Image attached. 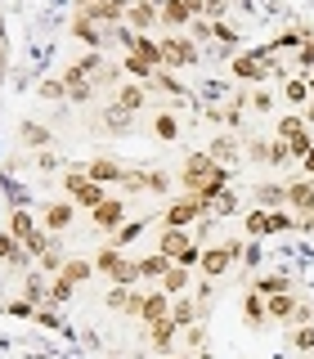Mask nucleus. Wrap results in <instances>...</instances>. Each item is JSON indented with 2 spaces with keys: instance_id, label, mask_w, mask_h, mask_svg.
<instances>
[{
  "instance_id": "1",
  "label": "nucleus",
  "mask_w": 314,
  "mask_h": 359,
  "mask_svg": "<svg viewBox=\"0 0 314 359\" xmlns=\"http://www.w3.org/2000/svg\"><path fill=\"white\" fill-rule=\"evenodd\" d=\"M157 252H162L171 265H184V269L202 261V247L189 238V229H162V243H157Z\"/></svg>"
},
{
  "instance_id": "2",
  "label": "nucleus",
  "mask_w": 314,
  "mask_h": 359,
  "mask_svg": "<svg viewBox=\"0 0 314 359\" xmlns=\"http://www.w3.org/2000/svg\"><path fill=\"white\" fill-rule=\"evenodd\" d=\"M238 256H243V243L229 238V243H220V247H207L198 265H202V274H207V278H224V274L233 269V261H238Z\"/></svg>"
},
{
  "instance_id": "3",
  "label": "nucleus",
  "mask_w": 314,
  "mask_h": 359,
  "mask_svg": "<svg viewBox=\"0 0 314 359\" xmlns=\"http://www.w3.org/2000/svg\"><path fill=\"white\" fill-rule=\"evenodd\" d=\"M207 202H202V198H175L171 202V207H166L162 211V220H166V229H189V224H193V220H202V216H207Z\"/></svg>"
},
{
  "instance_id": "4",
  "label": "nucleus",
  "mask_w": 314,
  "mask_h": 359,
  "mask_svg": "<svg viewBox=\"0 0 314 359\" xmlns=\"http://www.w3.org/2000/svg\"><path fill=\"white\" fill-rule=\"evenodd\" d=\"M278 140L292 149V162H301V157L314 149V140H310V130H306V117H296V112L278 121Z\"/></svg>"
},
{
  "instance_id": "5",
  "label": "nucleus",
  "mask_w": 314,
  "mask_h": 359,
  "mask_svg": "<svg viewBox=\"0 0 314 359\" xmlns=\"http://www.w3.org/2000/svg\"><path fill=\"white\" fill-rule=\"evenodd\" d=\"M198 63V41L193 36H166L162 41V67H184Z\"/></svg>"
},
{
  "instance_id": "6",
  "label": "nucleus",
  "mask_w": 314,
  "mask_h": 359,
  "mask_svg": "<svg viewBox=\"0 0 314 359\" xmlns=\"http://www.w3.org/2000/svg\"><path fill=\"white\" fill-rule=\"evenodd\" d=\"M90 220H95V229L117 233L121 224H126V202H121V198H104L95 211H90Z\"/></svg>"
},
{
  "instance_id": "7",
  "label": "nucleus",
  "mask_w": 314,
  "mask_h": 359,
  "mask_svg": "<svg viewBox=\"0 0 314 359\" xmlns=\"http://www.w3.org/2000/svg\"><path fill=\"white\" fill-rule=\"evenodd\" d=\"M72 36L86 45V50H99V45H104L112 32H108V22H99V18H90V14H76L72 18Z\"/></svg>"
},
{
  "instance_id": "8",
  "label": "nucleus",
  "mask_w": 314,
  "mask_h": 359,
  "mask_svg": "<svg viewBox=\"0 0 314 359\" xmlns=\"http://www.w3.org/2000/svg\"><path fill=\"white\" fill-rule=\"evenodd\" d=\"M233 76H238V81H265V54L261 50H243V54H233Z\"/></svg>"
},
{
  "instance_id": "9",
  "label": "nucleus",
  "mask_w": 314,
  "mask_h": 359,
  "mask_svg": "<svg viewBox=\"0 0 314 359\" xmlns=\"http://www.w3.org/2000/svg\"><path fill=\"white\" fill-rule=\"evenodd\" d=\"M153 22H162V5H153V0H130V9H126V27L149 32Z\"/></svg>"
},
{
  "instance_id": "10",
  "label": "nucleus",
  "mask_w": 314,
  "mask_h": 359,
  "mask_svg": "<svg viewBox=\"0 0 314 359\" xmlns=\"http://www.w3.org/2000/svg\"><path fill=\"white\" fill-rule=\"evenodd\" d=\"M72 220H76V202H72V198H67V202H50V207H45V216H41V229L63 233Z\"/></svg>"
},
{
  "instance_id": "11",
  "label": "nucleus",
  "mask_w": 314,
  "mask_h": 359,
  "mask_svg": "<svg viewBox=\"0 0 314 359\" xmlns=\"http://www.w3.org/2000/svg\"><path fill=\"white\" fill-rule=\"evenodd\" d=\"M90 180H99V184H121V175H126V166L112 162V157H95V162H86Z\"/></svg>"
},
{
  "instance_id": "12",
  "label": "nucleus",
  "mask_w": 314,
  "mask_h": 359,
  "mask_svg": "<svg viewBox=\"0 0 314 359\" xmlns=\"http://www.w3.org/2000/svg\"><path fill=\"white\" fill-rule=\"evenodd\" d=\"M117 104L126 112H139L149 104V81H130V86H117Z\"/></svg>"
},
{
  "instance_id": "13",
  "label": "nucleus",
  "mask_w": 314,
  "mask_h": 359,
  "mask_svg": "<svg viewBox=\"0 0 314 359\" xmlns=\"http://www.w3.org/2000/svg\"><path fill=\"white\" fill-rule=\"evenodd\" d=\"M63 81H67V99H72V104H86V99H95V81H90V76H81L76 67H67Z\"/></svg>"
},
{
  "instance_id": "14",
  "label": "nucleus",
  "mask_w": 314,
  "mask_h": 359,
  "mask_svg": "<svg viewBox=\"0 0 314 359\" xmlns=\"http://www.w3.org/2000/svg\"><path fill=\"white\" fill-rule=\"evenodd\" d=\"M166 314H171V292H149V297H144V310H139V319L144 323H153V319H166Z\"/></svg>"
},
{
  "instance_id": "15",
  "label": "nucleus",
  "mask_w": 314,
  "mask_h": 359,
  "mask_svg": "<svg viewBox=\"0 0 314 359\" xmlns=\"http://www.w3.org/2000/svg\"><path fill=\"white\" fill-rule=\"evenodd\" d=\"M175 332H179V323L171 319V314H166V319H153V323H149V341L157 346V351H171Z\"/></svg>"
},
{
  "instance_id": "16",
  "label": "nucleus",
  "mask_w": 314,
  "mask_h": 359,
  "mask_svg": "<svg viewBox=\"0 0 314 359\" xmlns=\"http://www.w3.org/2000/svg\"><path fill=\"white\" fill-rule=\"evenodd\" d=\"M287 207L314 211V180H296V184H287Z\"/></svg>"
},
{
  "instance_id": "17",
  "label": "nucleus",
  "mask_w": 314,
  "mask_h": 359,
  "mask_svg": "<svg viewBox=\"0 0 314 359\" xmlns=\"http://www.w3.org/2000/svg\"><path fill=\"white\" fill-rule=\"evenodd\" d=\"M9 233H14V238H22L27 243L32 233H36V216H32L27 207H18V211H9Z\"/></svg>"
},
{
  "instance_id": "18",
  "label": "nucleus",
  "mask_w": 314,
  "mask_h": 359,
  "mask_svg": "<svg viewBox=\"0 0 314 359\" xmlns=\"http://www.w3.org/2000/svg\"><path fill=\"white\" fill-rule=\"evenodd\" d=\"M283 99H287L292 108H296V104H310V81H306V72H292V76H287Z\"/></svg>"
},
{
  "instance_id": "19",
  "label": "nucleus",
  "mask_w": 314,
  "mask_h": 359,
  "mask_svg": "<svg viewBox=\"0 0 314 359\" xmlns=\"http://www.w3.org/2000/svg\"><path fill=\"white\" fill-rule=\"evenodd\" d=\"M211 157H216V162L224 166V162H238V157H247L243 149H238V140H233V135H220V140L216 144H211V149H207Z\"/></svg>"
},
{
  "instance_id": "20",
  "label": "nucleus",
  "mask_w": 314,
  "mask_h": 359,
  "mask_svg": "<svg viewBox=\"0 0 314 359\" xmlns=\"http://www.w3.org/2000/svg\"><path fill=\"white\" fill-rule=\"evenodd\" d=\"M171 319L179 323V332H184L189 323H198V301L189 297V292H184V297H175V306H171Z\"/></svg>"
},
{
  "instance_id": "21",
  "label": "nucleus",
  "mask_w": 314,
  "mask_h": 359,
  "mask_svg": "<svg viewBox=\"0 0 314 359\" xmlns=\"http://www.w3.org/2000/svg\"><path fill=\"white\" fill-rule=\"evenodd\" d=\"M162 22H166V27H189L193 14L184 9V0H162Z\"/></svg>"
},
{
  "instance_id": "22",
  "label": "nucleus",
  "mask_w": 314,
  "mask_h": 359,
  "mask_svg": "<svg viewBox=\"0 0 314 359\" xmlns=\"http://www.w3.org/2000/svg\"><path fill=\"white\" fill-rule=\"evenodd\" d=\"M265 310H269V319H292V314H296V297H292V292L265 297Z\"/></svg>"
},
{
  "instance_id": "23",
  "label": "nucleus",
  "mask_w": 314,
  "mask_h": 359,
  "mask_svg": "<svg viewBox=\"0 0 314 359\" xmlns=\"http://www.w3.org/2000/svg\"><path fill=\"white\" fill-rule=\"evenodd\" d=\"M220 171V162L211 153H189L184 157V175H216Z\"/></svg>"
},
{
  "instance_id": "24",
  "label": "nucleus",
  "mask_w": 314,
  "mask_h": 359,
  "mask_svg": "<svg viewBox=\"0 0 314 359\" xmlns=\"http://www.w3.org/2000/svg\"><path fill=\"white\" fill-rule=\"evenodd\" d=\"M162 292H171V297H184V292H189V269H184V265H171V269L162 274Z\"/></svg>"
},
{
  "instance_id": "25",
  "label": "nucleus",
  "mask_w": 314,
  "mask_h": 359,
  "mask_svg": "<svg viewBox=\"0 0 314 359\" xmlns=\"http://www.w3.org/2000/svg\"><path fill=\"white\" fill-rule=\"evenodd\" d=\"M243 314H247V323H265V319H269V310H265V297H261L256 287L243 297Z\"/></svg>"
},
{
  "instance_id": "26",
  "label": "nucleus",
  "mask_w": 314,
  "mask_h": 359,
  "mask_svg": "<svg viewBox=\"0 0 314 359\" xmlns=\"http://www.w3.org/2000/svg\"><path fill=\"white\" fill-rule=\"evenodd\" d=\"M22 292H27V301H32V306H50V283H45L41 274H27Z\"/></svg>"
},
{
  "instance_id": "27",
  "label": "nucleus",
  "mask_w": 314,
  "mask_h": 359,
  "mask_svg": "<svg viewBox=\"0 0 314 359\" xmlns=\"http://www.w3.org/2000/svg\"><path fill=\"white\" fill-rule=\"evenodd\" d=\"M126 72L135 76V81H153V72H157V67H153L149 59H144V54H135V50H126Z\"/></svg>"
},
{
  "instance_id": "28",
  "label": "nucleus",
  "mask_w": 314,
  "mask_h": 359,
  "mask_svg": "<svg viewBox=\"0 0 314 359\" xmlns=\"http://www.w3.org/2000/svg\"><path fill=\"white\" fill-rule=\"evenodd\" d=\"M166 269H171V261H166L162 252H157V256H139V278H162Z\"/></svg>"
},
{
  "instance_id": "29",
  "label": "nucleus",
  "mask_w": 314,
  "mask_h": 359,
  "mask_svg": "<svg viewBox=\"0 0 314 359\" xmlns=\"http://www.w3.org/2000/svg\"><path fill=\"white\" fill-rule=\"evenodd\" d=\"M135 278H139V261H126V256H121L117 265H112V283H121V287H130Z\"/></svg>"
},
{
  "instance_id": "30",
  "label": "nucleus",
  "mask_w": 314,
  "mask_h": 359,
  "mask_svg": "<svg viewBox=\"0 0 314 359\" xmlns=\"http://www.w3.org/2000/svg\"><path fill=\"white\" fill-rule=\"evenodd\" d=\"M90 269H95V261H81V256H67V265H63V278H67V283H81V278H90Z\"/></svg>"
},
{
  "instance_id": "31",
  "label": "nucleus",
  "mask_w": 314,
  "mask_h": 359,
  "mask_svg": "<svg viewBox=\"0 0 314 359\" xmlns=\"http://www.w3.org/2000/svg\"><path fill=\"white\" fill-rule=\"evenodd\" d=\"M243 229L252 233V238H261V233H269V211L265 207H256V211H247V220H243Z\"/></svg>"
},
{
  "instance_id": "32",
  "label": "nucleus",
  "mask_w": 314,
  "mask_h": 359,
  "mask_svg": "<svg viewBox=\"0 0 314 359\" xmlns=\"http://www.w3.org/2000/svg\"><path fill=\"white\" fill-rule=\"evenodd\" d=\"M36 261H41V269H50V274H63L67 256H63V247H59V243H50V252H41Z\"/></svg>"
},
{
  "instance_id": "33",
  "label": "nucleus",
  "mask_w": 314,
  "mask_h": 359,
  "mask_svg": "<svg viewBox=\"0 0 314 359\" xmlns=\"http://www.w3.org/2000/svg\"><path fill=\"white\" fill-rule=\"evenodd\" d=\"M256 292H261V297H278V292H292V278H283V274L256 278Z\"/></svg>"
},
{
  "instance_id": "34",
  "label": "nucleus",
  "mask_w": 314,
  "mask_h": 359,
  "mask_svg": "<svg viewBox=\"0 0 314 359\" xmlns=\"http://www.w3.org/2000/svg\"><path fill=\"white\" fill-rule=\"evenodd\" d=\"M256 202L269 211V207H278V202H287V189L283 184H261V189H256Z\"/></svg>"
},
{
  "instance_id": "35",
  "label": "nucleus",
  "mask_w": 314,
  "mask_h": 359,
  "mask_svg": "<svg viewBox=\"0 0 314 359\" xmlns=\"http://www.w3.org/2000/svg\"><path fill=\"white\" fill-rule=\"evenodd\" d=\"M18 135L32 144V149H45V144H50V130H45V126H36V121H22V126H18Z\"/></svg>"
},
{
  "instance_id": "36",
  "label": "nucleus",
  "mask_w": 314,
  "mask_h": 359,
  "mask_svg": "<svg viewBox=\"0 0 314 359\" xmlns=\"http://www.w3.org/2000/svg\"><path fill=\"white\" fill-rule=\"evenodd\" d=\"M292 346H296L301 355H310L314 351V323H296V328H292Z\"/></svg>"
},
{
  "instance_id": "37",
  "label": "nucleus",
  "mask_w": 314,
  "mask_h": 359,
  "mask_svg": "<svg viewBox=\"0 0 314 359\" xmlns=\"http://www.w3.org/2000/svg\"><path fill=\"white\" fill-rule=\"evenodd\" d=\"M72 287H76V283H67L63 274H54V283H50V306H67V301H72Z\"/></svg>"
},
{
  "instance_id": "38",
  "label": "nucleus",
  "mask_w": 314,
  "mask_h": 359,
  "mask_svg": "<svg viewBox=\"0 0 314 359\" xmlns=\"http://www.w3.org/2000/svg\"><path fill=\"white\" fill-rule=\"evenodd\" d=\"M130 117H135V112H126L121 104H112V112H104V130H126Z\"/></svg>"
},
{
  "instance_id": "39",
  "label": "nucleus",
  "mask_w": 314,
  "mask_h": 359,
  "mask_svg": "<svg viewBox=\"0 0 314 359\" xmlns=\"http://www.w3.org/2000/svg\"><path fill=\"white\" fill-rule=\"evenodd\" d=\"M117 261H121V247H117V243H108L104 252L95 256V269H99V274H112V265H117Z\"/></svg>"
},
{
  "instance_id": "40",
  "label": "nucleus",
  "mask_w": 314,
  "mask_h": 359,
  "mask_svg": "<svg viewBox=\"0 0 314 359\" xmlns=\"http://www.w3.org/2000/svg\"><path fill=\"white\" fill-rule=\"evenodd\" d=\"M153 130L162 135V140H175L179 135V121H175V112H157V121H153Z\"/></svg>"
},
{
  "instance_id": "41",
  "label": "nucleus",
  "mask_w": 314,
  "mask_h": 359,
  "mask_svg": "<svg viewBox=\"0 0 314 359\" xmlns=\"http://www.w3.org/2000/svg\"><path fill=\"white\" fill-rule=\"evenodd\" d=\"M139 233H144V220H126L117 233H112V243H117V247H126V243H135V238H139Z\"/></svg>"
},
{
  "instance_id": "42",
  "label": "nucleus",
  "mask_w": 314,
  "mask_h": 359,
  "mask_svg": "<svg viewBox=\"0 0 314 359\" xmlns=\"http://www.w3.org/2000/svg\"><path fill=\"white\" fill-rule=\"evenodd\" d=\"M41 99H67V81H59V76H50V81H41Z\"/></svg>"
},
{
  "instance_id": "43",
  "label": "nucleus",
  "mask_w": 314,
  "mask_h": 359,
  "mask_svg": "<svg viewBox=\"0 0 314 359\" xmlns=\"http://www.w3.org/2000/svg\"><path fill=\"white\" fill-rule=\"evenodd\" d=\"M130 297H135V292H130V287H121V283H112V292H108V310H126V306H130Z\"/></svg>"
},
{
  "instance_id": "44",
  "label": "nucleus",
  "mask_w": 314,
  "mask_h": 359,
  "mask_svg": "<svg viewBox=\"0 0 314 359\" xmlns=\"http://www.w3.org/2000/svg\"><path fill=\"white\" fill-rule=\"evenodd\" d=\"M121 189H126V194H139V189H149V171H126V175H121Z\"/></svg>"
},
{
  "instance_id": "45",
  "label": "nucleus",
  "mask_w": 314,
  "mask_h": 359,
  "mask_svg": "<svg viewBox=\"0 0 314 359\" xmlns=\"http://www.w3.org/2000/svg\"><path fill=\"white\" fill-rule=\"evenodd\" d=\"M233 207H238V198H233V194H229V189H224V194H220L216 202H211V211H207V216H229V211H233Z\"/></svg>"
},
{
  "instance_id": "46",
  "label": "nucleus",
  "mask_w": 314,
  "mask_h": 359,
  "mask_svg": "<svg viewBox=\"0 0 314 359\" xmlns=\"http://www.w3.org/2000/svg\"><path fill=\"white\" fill-rule=\"evenodd\" d=\"M247 108L269 112V108H274V95H269V90H252V95H247Z\"/></svg>"
},
{
  "instance_id": "47",
  "label": "nucleus",
  "mask_w": 314,
  "mask_h": 359,
  "mask_svg": "<svg viewBox=\"0 0 314 359\" xmlns=\"http://www.w3.org/2000/svg\"><path fill=\"white\" fill-rule=\"evenodd\" d=\"M224 14H229V0H207L202 5V18H211V22H220Z\"/></svg>"
},
{
  "instance_id": "48",
  "label": "nucleus",
  "mask_w": 314,
  "mask_h": 359,
  "mask_svg": "<svg viewBox=\"0 0 314 359\" xmlns=\"http://www.w3.org/2000/svg\"><path fill=\"white\" fill-rule=\"evenodd\" d=\"M36 323H45V328H54V332H59V328H63V319H59V310H50V306H36Z\"/></svg>"
},
{
  "instance_id": "49",
  "label": "nucleus",
  "mask_w": 314,
  "mask_h": 359,
  "mask_svg": "<svg viewBox=\"0 0 314 359\" xmlns=\"http://www.w3.org/2000/svg\"><path fill=\"white\" fill-rule=\"evenodd\" d=\"M184 341L193 346V351H202V346H207V328H202V323H189V328H184Z\"/></svg>"
},
{
  "instance_id": "50",
  "label": "nucleus",
  "mask_w": 314,
  "mask_h": 359,
  "mask_svg": "<svg viewBox=\"0 0 314 359\" xmlns=\"http://www.w3.org/2000/svg\"><path fill=\"white\" fill-rule=\"evenodd\" d=\"M211 27H216V22H211V18H193V22H189V32H193V41H211Z\"/></svg>"
},
{
  "instance_id": "51",
  "label": "nucleus",
  "mask_w": 314,
  "mask_h": 359,
  "mask_svg": "<svg viewBox=\"0 0 314 359\" xmlns=\"http://www.w3.org/2000/svg\"><path fill=\"white\" fill-rule=\"evenodd\" d=\"M171 189V175L166 171H149V194H166Z\"/></svg>"
},
{
  "instance_id": "52",
  "label": "nucleus",
  "mask_w": 314,
  "mask_h": 359,
  "mask_svg": "<svg viewBox=\"0 0 314 359\" xmlns=\"http://www.w3.org/2000/svg\"><path fill=\"white\" fill-rule=\"evenodd\" d=\"M296 67H306V72L314 67V36H310V41H306V45L296 50Z\"/></svg>"
},
{
  "instance_id": "53",
  "label": "nucleus",
  "mask_w": 314,
  "mask_h": 359,
  "mask_svg": "<svg viewBox=\"0 0 314 359\" xmlns=\"http://www.w3.org/2000/svg\"><path fill=\"white\" fill-rule=\"evenodd\" d=\"M243 261H247V265H261V243H252V247H243Z\"/></svg>"
},
{
  "instance_id": "54",
  "label": "nucleus",
  "mask_w": 314,
  "mask_h": 359,
  "mask_svg": "<svg viewBox=\"0 0 314 359\" xmlns=\"http://www.w3.org/2000/svg\"><path fill=\"white\" fill-rule=\"evenodd\" d=\"M36 166H41V171H54V166H59V157H54V153H41Z\"/></svg>"
},
{
  "instance_id": "55",
  "label": "nucleus",
  "mask_w": 314,
  "mask_h": 359,
  "mask_svg": "<svg viewBox=\"0 0 314 359\" xmlns=\"http://www.w3.org/2000/svg\"><path fill=\"white\" fill-rule=\"evenodd\" d=\"M301 171H306V175H314V149H310L306 157H301Z\"/></svg>"
},
{
  "instance_id": "56",
  "label": "nucleus",
  "mask_w": 314,
  "mask_h": 359,
  "mask_svg": "<svg viewBox=\"0 0 314 359\" xmlns=\"http://www.w3.org/2000/svg\"><path fill=\"white\" fill-rule=\"evenodd\" d=\"M301 117H306V126H314V99L306 104V112H301Z\"/></svg>"
},
{
  "instance_id": "57",
  "label": "nucleus",
  "mask_w": 314,
  "mask_h": 359,
  "mask_svg": "<svg viewBox=\"0 0 314 359\" xmlns=\"http://www.w3.org/2000/svg\"><path fill=\"white\" fill-rule=\"evenodd\" d=\"M306 81H310V99H314V67H310V72H306Z\"/></svg>"
},
{
  "instance_id": "58",
  "label": "nucleus",
  "mask_w": 314,
  "mask_h": 359,
  "mask_svg": "<svg viewBox=\"0 0 314 359\" xmlns=\"http://www.w3.org/2000/svg\"><path fill=\"white\" fill-rule=\"evenodd\" d=\"M193 359H216V355H211V351H198V355H193Z\"/></svg>"
},
{
  "instance_id": "59",
  "label": "nucleus",
  "mask_w": 314,
  "mask_h": 359,
  "mask_svg": "<svg viewBox=\"0 0 314 359\" xmlns=\"http://www.w3.org/2000/svg\"><path fill=\"white\" fill-rule=\"evenodd\" d=\"M0 45H5V22H0Z\"/></svg>"
},
{
  "instance_id": "60",
  "label": "nucleus",
  "mask_w": 314,
  "mask_h": 359,
  "mask_svg": "<svg viewBox=\"0 0 314 359\" xmlns=\"http://www.w3.org/2000/svg\"><path fill=\"white\" fill-rule=\"evenodd\" d=\"M175 359H193V355H175Z\"/></svg>"
},
{
  "instance_id": "61",
  "label": "nucleus",
  "mask_w": 314,
  "mask_h": 359,
  "mask_svg": "<svg viewBox=\"0 0 314 359\" xmlns=\"http://www.w3.org/2000/svg\"><path fill=\"white\" fill-rule=\"evenodd\" d=\"M153 5H162V0H153Z\"/></svg>"
}]
</instances>
